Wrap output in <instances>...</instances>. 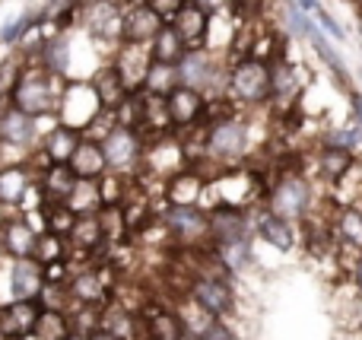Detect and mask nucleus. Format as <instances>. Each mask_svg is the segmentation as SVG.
Instances as JSON below:
<instances>
[{
	"instance_id": "obj_15",
	"label": "nucleus",
	"mask_w": 362,
	"mask_h": 340,
	"mask_svg": "<svg viewBox=\"0 0 362 340\" xmlns=\"http://www.w3.org/2000/svg\"><path fill=\"white\" fill-rule=\"evenodd\" d=\"M89 89H93L95 102H99V112L102 115H112L118 112L121 105H124L127 99H131L134 89L127 86V80L118 74V67L115 64H105V67H99L93 74V80H89Z\"/></svg>"
},
{
	"instance_id": "obj_22",
	"label": "nucleus",
	"mask_w": 362,
	"mask_h": 340,
	"mask_svg": "<svg viewBox=\"0 0 362 340\" xmlns=\"http://www.w3.org/2000/svg\"><path fill=\"white\" fill-rule=\"evenodd\" d=\"M204 194H206V178L194 165H187V169L175 172L172 178H165L163 201L172 204V207H200V197Z\"/></svg>"
},
{
	"instance_id": "obj_16",
	"label": "nucleus",
	"mask_w": 362,
	"mask_h": 340,
	"mask_svg": "<svg viewBox=\"0 0 362 340\" xmlns=\"http://www.w3.org/2000/svg\"><path fill=\"white\" fill-rule=\"evenodd\" d=\"M251 226H255V235L261 242H267L276 252H293L299 245V229L296 223L283 220V216L270 213L267 207H255L251 210Z\"/></svg>"
},
{
	"instance_id": "obj_3",
	"label": "nucleus",
	"mask_w": 362,
	"mask_h": 340,
	"mask_svg": "<svg viewBox=\"0 0 362 340\" xmlns=\"http://www.w3.org/2000/svg\"><path fill=\"white\" fill-rule=\"evenodd\" d=\"M64 83L57 76L45 74L35 64H25V70L19 74L16 86L10 93V105L19 112L32 115V118H57L61 112V99H64Z\"/></svg>"
},
{
	"instance_id": "obj_14",
	"label": "nucleus",
	"mask_w": 362,
	"mask_h": 340,
	"mask_svg": "<svg viewBox=\"0 0 362 340\" xmlns=\"http://www.w3.org/2000/svg\"><path fill=\"white\" fill-rule=\"evenodd\" d=\"M0 143L10 150H23V153H35L42 143V131H38V118L19 112V108L6 105L0 115Z\"/></svg>"
},
{
	"instance_id": "obj_48",
	"label": "nucleus",
	"mask_w": 362,
	"mask_h": 340,
	"mask_svg": "<svg viewBox=\"0 0 362 340\" xmlns=\"http://www.w3.org/2000/svg\"><path fill=\"white\" fill-rule=\"evenodd\" d=\"M0 309H4V299H0Z\"/></svg>"
},
{
	"instance_id": "obj_32",
	"label": "nucleus",
	"mask_w": 362,
	"mask_h": 340,
	"mask_svg": "<svg viewBox=\"0 0 362 340\" xmlns=\"http://www.w3.org/2000/svg\"><path fill=\"white\" fill-rule=\"evenodd\" d=\"M175 86H181L178 67H169V64L150 61V67H146V74H144V83H140V93L156 95V99H165V95H169Z\"/></svg>"
},
{
	"instance_id": "obj_8",
	"label": "nucleus",
	"mask_w": 362,
	"mask_h": 340,
	"mask_svg": "<svg viewBox=\"0 0 362 340\" xmlns=\"http://www.w3.org/2000/svg\"><path fill=\"white\" fill-rule=\"evenodd\" d=\"M187 299L200 305L213 318H232L238 312V293L232 286V277H216V274H194L187 286Z\"/></svg>"
},
{
	"instance_id": "obj_45",
	"label": "nucleus",
	"mask_w": 362,
	"mask_h": 340,
	"mask_svg": "<svg viewBox=\"0 0 362 340\" xmlns=\"http://www.w3.org/2000/svg\"><path fill=\"white\" fill-rule=\"evenodd\" d=\"M6 105H10V99H6V95L0 93V115H4V108H6Z\"/></svg>"
},
{
	"instance_id": "obj_34",
	"label": "nucleus",
	"mask_w": 362,
	"mask_h": 340,
	"mask_svg": "<svg viewBox=\"0 0 362 340\" xmlns=\"http://www.w3.org/2000/svg\"><path fill=\"white\" fill-rule=\"evenodd\" d=\"M48 19V10L45 13H35V10H25V13H19L13 23H6V29L0 32V42L4 45H16V42H23L25 35H29L32 29H38V25Z\"/></svg>"
},
{
	"instance_id": "obj_40",
	"label": "nucleus",
	"mask_w": 362,
	"mask_h": 340,
	"mask_svg": "<svg viewBox=\"0 0 362 340\" xmlns=\"http://www.w3.org/2000/svg\"><path fill=\"white\" fill-rule=\"evenodd\" d=\"M286 23H289V29H293V35H305L308 38V29H312V23H308V16L302 13V6L293 4V0L286 4Z\"/></svg>"
},
{
	"instance_id": "obj_10",
	"label": "nucleus",
	"mask_w": 362,
	"mask_h": 340,
	"mask_svg": "<svg viewBox=\"0 0 362 340\" xmlns=\"http://www.w3.org/2000/svg\"><path fill=\"white\" fill-rule=\"evenodd\" d=\"M206 216H210V245H226V242L255 239L251 210L229 207V204H213V207H206Z\"/></svg>"
},
{
	"instance_id": "obj_47",
	"label": "nucleus",
	"mask_w": 362,
	"mask_h": 340,
	"mask_svg": "<svg viewBox=\"0 0 362 340\" xmlns=\"http://www.w3.org/2000/svg\"><path fill=\"white\" fill-rule=\"evenodd\" d=\"M118 4H121V6H127V4H137V0H118Z\"/></svg>"
},
{
	"instance_id": "obj_17",
	"label": "nucleus",
	"mask_w": 362,
	"mask_h": 340,
	"mask_svg": "<svg viewBox=\"0 0 362 340\" xmlns=\"http://www.w3.org/2000/svg\"><path fill=\"white\" fill-rule=\"evenodd\" d=\"M32 191H35V172L29 163L0 165V210H23Z\"/></svg>"
},
{
	"instance_id": "obj_5",
	"label": "nucleus",
	"mask_w": 362,
	"mask_h": 340,
	"mask_svg": "<svg viewBox=\"0 0 362 340\" xmlns=\"http://www.w3.org/2000/svg\"><path fill=\"white\" fill-rule=\"evenodd\" d=\"M159 226L165 229L169 242H175L178 248H206L210 245V216L206 207H172L163 201V207L156 210Z\"/></svg>"
},
{
	"instance_id": "obj_26",
	"label": "nucleus",
	"mask_w": 362,
	"mask_h": 340,
	"mask_svg": "<svg viewBox=\"0 0 362 340\" xmlns=\"http://www.w3.org/2000/svg\"><path fill=\"white\" fill-rule=\"evenodd\" d=\"M331 233L337 245H344L353 254H362V204H344L334 210Z\"/></svg>"
},
{
	"instance_id": "obj_43",
	"label": "nucleus",
	"mask_w": 362,
	"mask_h": 340,
	"mask_svg": "<svg viewBox=\"0 0 362 340\" xmlns=\"http://www.w3.org/2000/svg\"><path fill=\"white\" fill-rule=\"evenodd\" d=\"M350 286L362 296V254H356L350 264Z\"/></svg>"
},
{
	"instance_id": "obj_9",
	"label": "nucleus",
	"mask_w": 362,
	"mask_h": 340,
	"mask_svg": "<svg viewBox=\"0 0 362 340\" xmlns=\"http://www.w3.org/2000/svg\"><path fill=\"white\" fill-rule=\"evenodd\" d=\"M206 112H210V99L197 89L175 86L165 95V118H169L172 134L194 131L200 121H206Z\"/></svg>"
},
{
	"instance_id": "obj_7",
	"label": "nucleus",
	"mask_w": 362,
	"mask_h": 340,
	"mask_svg": "<svg viewBox=\"0 0 362 340\" xmlns=\"http://www.w3.org/2000/svg\"><path fill=\"white\" fill-rule=\"evenodd\" d=\"M99 140H102V150H105V159H108V172L137 175L140 163H144V150H146V140L140 137L137 127L112 121V127H108Z\"/></svg>"
},
{
	"instance_id": "obj_36",
	"label": "nucleus",
	"mask_w": 362,
	"mask_h": 340,
	"mask_svg": "<svg viewBox=\"0 0 362 340\" xmlns=\"http://www.w3.org/2000/svg\"><path fill=\"white\" fill-rule=\"evenodd\" d=\"M35 261H42L45 267L54 264V261H70V245L64 235L54 233H42L38 235V245H35Z\"/></svg>"
},
{
	"instance_id": "obj_25",
	"label": "nucleus",
	"mask_w": 362,
	"mask_h": 340,
	"mask_svg": "<svg viewBox=\"0 0 362 340\" xmlns=\"http://www.w3.org/2000/svg\"><path fill=\"white\" fill-rule=\"evenodd\" d=\"M70 169L80 182H102L108 175V159L105 150H102L99 137H83L80 146L74 150V159H70Z\"/></svg>"
},
{
	"instance_id": "obj_42",
	"label": "nucleus",
	"mask_w": 362,
	"mask_h": 340,
	"mask_svg": "<svg viewBox=\"0 0 362 340\" xmlns=\"http://www.w3.org/2000/svg\"><path fill=\"white\" fill-rule=\"evenodd\" d=\"M187 4H194L200 13H206V16H210V19L223 16V13L229 10V0H187Z\"/></svg>"
},
{
	"instance_id": "obj_29",
	"label": "nucleus",
	"mask_w": 362,
	"mask_h": 340,
	"mask_svg": "<svg viewBox=\"0 0 362 340\" xmlns=\"http://www.w3.org/2000/svg\"><path fill=\"white\" fill-rule=\"evenodd\" d=\"M210 23L213 19L206 16V13H200L194 4H185L169 25L178 32L181 42H185L187 48H204L206 38H210Z\"/></svg>"
},
{
	"instance_id": "obj_13",
	"label": "nucleus",
	"mask_w": 362,
	"mask_h": 340,
	"mask_svg": "<svg viewBox=\"0 0 362 340\" xmlns=\"http://www.w3.org/2000/svg\"><path fill=\"white\" fill-rule=\"evenodd\" d=\"M10 299L16 303H42L45 290H48V277H45V264L35 258H19L10 261Z\"/></svg>"
},
{
	"instance_id": "obj_21",
	"label": "nucleus",
	"mask_w": 362,
	"mask_h": 340,
	"mask_svg": "<svg viewBox=\"0 0 362 340\" xmlns=\"http://www.w3.org/2000/svg\"><path fill=\"white\" fill-rule=\"evenodd\" d=\"M70 38L67 32H54V35H48L38 48H32V57L29 64H35V67H42L45 74L57 76V80H64V76L70 74V61H74V54H70Z\"/></svg>"
},
{
	"instance_id": "obj_23",
	"label": "nucleus",
	"mask_w": 362,
	"mask_h": 340,
	"mask_svg": "<svg viewBox=\"0 0 362 340\" xmlns=\"http://www.w3.org/2000/svg\"><path fill=\"white\" fill-rule=\"evenodd\" d=\"M38 315H42V303H4L0 309V334L6 340H29L35 334Z\"/></svg>"
},
{
	"instance_id": "obj_31",
	"label": "nucleus",
	"mask_w": 362,
	"mask_h": 340,
	"mask_svg": "<svg viewBox=\"0 0 362 340\" xmlns=\"http://www.w3.org/2000/svg\"><path fill=\"white\" fill-rule=\"evenodd\" d=\"M76 331H74V318L70 312L64 309H42L38 315V324H35V340H70Z\"/></svg>"
},
{
	"instance_id": "obj_49",
	"label": "nucleus",
	"mask_w": 362,
	"mask_h": 340,
	"mask_svg": "<svg viewBox=\"0 0 362 340\" xmlns=\"http://www.w3.org/2000/svg\"><path fill=\"white\" fill-rule=\"evenodd\" d=\"M0 258H4V252H0Z\"/></svg>"
},
{
	"instance_id": "obj_12",
	"label": "nucleus",
	"mask_w": 362,
	"mask_h": 340,
	"mask_svg": "<svg viewBox=\"0 0 362 340\" xmlns=\"http://www.w3.org/2000/svg\"><path fill=\"white\" fill-rule=\"evenodd\" d=\"M42 229L32 223V216L23 213H10L0 223V252L4 258L19 261V258H35V245Z\"/></svg>"
},
{
	"instance_id": "obj_19",
	"label": "nucleus",
	"mask_w": 362,
	"mask_h": 340,
	"mask_svg": "<svg viewBox=\"0 0 362 340\" xmlns=\"http://www.w3.org/2000/svg\"><path fill=\"white\" fill-rule=\"evenodd\" d=\"M99 331H105V334L112 337V340H146L140 309H131V305H118L115 299L99 312Z\"/></svg>"
},
{
	"instance_id": "obj_33",
	"label": "nucleus",
	"mask_w": 362,
	"mask_h": 340,
	"mask_svg": "<svg viewBox=\"0 0 362 340\" xmlns=\"http://www.w3.org/2000/svg\"><path fill=\"white\" fill-rule=\"evenodd\" d=\"M308 42H312V45H315V51H318V57H321V61H325V64H327V67H331V70H334V76H337V80H340V83H344V86H346V89H350V83H353L350 70H346V64H344V61H340V57H337V54H334V48H331V45H327V38H325V35H321L318 23H312V29H308Z\"/></svg>"
},
{
	"instance_id": "obj_24",
	"label": "nucleus",
	"mask_w": 362,
	"mask_h": 340,
	"mask_svg": "<svg viewBox=\"0 0 362 340\" xmlns=\"http://www.w3.org/2000/svg\"><path fill=\"white\" fill-rule=\"evenodd\" d=\"M76 184H80V178L74 175L70 165H45L35 175V191L42 197L38 204H67Z\"/></svg>"
},
{
	"instance_id": "obj_6",
	"label": "nucleus",
	"mask_w": 362,
	"mask_h": 340,
	"mask_svg": "<svg viewBox=\"0 0 362 340\" xmlns=\"http://www.w3.org/2000/svg\"><path fill=\"white\" fill-rule=\"evenodd\" d=\"M226 76H229V67L210 48H187V54L178 61L181 86L197 89L206 99L226 95Z\"/></svg>"
},
{
	"instance_id": "obj_50",
	"label": "nucleus",
	"mask_w": 362,
	"mask_h": 340,
	"mask_svg": "<svg viewBox=\"0 0 362 340\" xmlns=\"http://www.w3.org/2000/svg\"><path fill=\"white\" fill-rule=\"evenodd\" d=\"M146 340H150V337H146Z\"/></svg>"
},
{
	"instance_id": "obj_37",
	"label": "nucleus",
	"mask_w": 362,
	"mask_h": 340,
	"mask_svg": "<svg viewBox=\"0 0 362 340\" xmlns=\"http://www.w3.org/2000/svg\"><path fill=\"white\" fill-rule=\"evenodd\" d=\"M25 57L23 54H6L4 61H0V93L10 99V93H13V86H16V80H19V74L25 70Z\"/></svg>"
},
{
	"instance_id": "obj_1",
	"label": "nucleus",
	"mask_w": 362,
	"mask_h": 340,
	"mask_svg": "<svg viewBox=\"0 0 362 340\" xmlns=\"http://www.w3.org/2000/svg\"><path fill=\"white\" fill-rule=\"evenodd\" d=\"M248 140H251V131L242 115H235V112L213 115L204 124V159L213 163L216 169L229 172L245 159Z\"/></svg>"
},
{
	"instance_id": "obj_27",
	"label": "nucleus",
	"mask_w": 362,
	"mask_h": 340,
	"mask_svg": "<svg viewBox=\"0 0 362 340\" xmlns=\"http://www.w3.org/2000/svg\"><path fill=\"white\" fill-rule=\"evenodd\" d=\"M267 67H270V102L286 108L289 102H296V95H299V89H302L299 70H296L283 54H276L274 61H267Z\"/></svg>"
},
{
	"instance_id": "obj_4",
	"label": "nucleus",
	"mask_w": 362,
	"mask_h": 340,
	"mask_svg": "<svg viewBox=\"0 0 362 340\" xmlns=\"http://www.w3.org/2000/svg\"><path fill=\"white\" fill-rule=\"evenodd\" d=\"M226 99L242 108H261L270 102V67L267 61L245 54L229 64L226 76Z\"/></svg>"
},
{
	"instance_id": "obj_38",
	"label": "nucleus",
	"mask_w": 362,
	"mask_h": 340,
	"mask_svg": "<svg viewBox=\"0 0 362 340\" xmlns=\"http://www.w3.org/2000/svg\"><path fill=\"white\" fill-rule=\"evenodd\" d=\"M327 143H331V146H340V150L356 153V150H362V127L356 124V121H350V124L337 127V131L327 137Z\"/></svg>"
},
{
	"instance_id": "obj_39",
	"label": "nucleus",
	"mask_w": 362,
	"mask_h": 340,
	"mask_svg": "<svg viewBox=\"0 0 362 340\" xmlns=\"http://www.w3.org/2000/svg\"><path fill=\"white\" fill-rule=\"evenodd\" d=\"M197 340H242V337H238V331L232 328L229 318H216V322H213Z\"/></svg>"
},
{
	"instance_id": "obj_20",
	"label": "nucleus",
	"mask_w": 362,
	"mask_h": 340,
	"mask_svg": "<svg viewBox=\"0 0 362 340\" xmlns=\"http://www.w3.org/2000/svg\"><path fill=\"white\" fill-rule=\"evenodd\" d=\"M83 137H86V134H83L80 127H70V124H64V121H57L48 134H42V143H38L35 153L48 165H70L74 150L80 146Z\"/></svg>"
},
{
	"instance_id": "obj_2",
	"label": "nucleus",
	"mask_w": 362,
	"mask_h": 340,
	"mask_svg": "<svg viewBox=\"0 0 362 340\" xmlns=\"http://www.w3.org/2000/svg\"><path fill=\"white\" fill-rule=\"evenodd\" d=\"M264 207L289 223H305L315 213V188L299 169H280L264 188Z\"/></svg>"
},
{
	"instance_id": "obj_46",
	"label": "nucleus",
	"mask_w": 362,
	"mask_h": 340,
	"mask_svg": "<svg viewBox=\"0 0 362 340\" xmlns=\"http://www.w3.org/2000/svg\"><path fill=\"white\" fill-rule=\"evenodd\" d=\"M4 150H6V146H4V143H0V165H4Z\"/></svg>"
},
{
	"instance_id": "obj_35",
	"label": "nucleus",
	"mask_w": 362,
	"mask_h": 340,
	"mask_svg": "<svg viewBox=\"0 0 362 340\" xmlns=\"http://www.w3.org/2000/svg\"><path fill=\"white\" fill-rule=\"evenodd\" d=\"M67 207L74 210L76 216L80 213H99L105 204H102V194H99V182H80L76 184V191L70 194Z\"/></svg>"
},
{
	"instance_id": "obj_30",
	"label": "nucleus",
	"mask_w": 362,
	"mask_h": 340,
	"mask_svg": "<svg viewBox=\"0 0 362 340\" xmlns=\"http://www.w3.org/2000/svg\"><path fill=\"white\" fill-rule=\"evenodd\" d=\"M187 54V45L181 42V35L175 29H172L169 23L159 29V35L153 38V45H150V61H156V64H169V67H178V61Z\"/></svg>"
},
{
	"instance_id": "obj_28",
	"label": "nucleus",
	"mask_w": 362,
	"mask_h": 340,
	"mask_svg": "<svg viewBox=\"0 0 362 340\" xmlns=\"http://www.w3.org/2000/svg\"><path fill=\"white\" fill-rule=\"evenodd\" d=\"M353 165H356V153L340 150V146L325 143L315 153V172H318V178L327 184H340L353 172Z\"/></svg>"
},
{
	"instance_id": "obj_11",
	"label": "nucleus",
	"mask_w": 362,
	"mask_h": 340,
	"mask_svg": "<svg viewBox=\"0 0 362 340\" xmlns=\"http://www.w3.org/2000/svg\"><path fill=\"white\" fill-rule=\"evenodd\" d=\"M165 25V19L156 10L137 0V4H127L121 10V45H134V48H150L153 38L159 35V29Z\"/></svg>"
},
{
	"instance_id": "obj_18",
	"label": "nucleus",
	"mask_w": 362,
	"mask_h": 340,
	"mask_svg": "<svg viewBox=\"0 0 362 340\" xmlns=\"http://www.w3.org/2000/svg\"><path fill=\"white\" fill-rule=\"evenodd\" d=\"M140 318H144V331L150 340H187L175 303H144Z\"/></svg>"
},
{
	"instance_id": "obj_44",
	"label": "nucleus",
	"mask_w": 362,
	"mask_h": 340,
	"mask_svg": "<svg viewBox=\"0 0 362 340\" xmlns=\"http://www.w3.org/2000/svg\"><path fill=\"white\" fill-rule=\"evenodd\" d=\"M350 105H353V121L362 127V95L359 93H350Z\"/></svg>"
},
{
	"instance_id": "obj_41",
	"label": "nucleus",
	"mask_w": 362,
	"mask_h": 340,
	"mask_svg": "<svg viewBox=\"0 0 362 340\" xmlns=\"http://www.w3.org/2000/svg\"><path fill=\"white\" fill-rule=\"evenodd\" d=\"M144 4L150 6V10H156L165 23H172V19H175V13L187 4V0H144Z\"/></svg>"
}]
</instances>
